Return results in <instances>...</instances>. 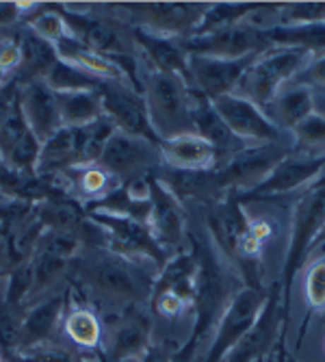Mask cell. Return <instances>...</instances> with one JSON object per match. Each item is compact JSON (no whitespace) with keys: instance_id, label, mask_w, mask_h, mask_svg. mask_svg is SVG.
Wrapping results in <instances>:
<instances>
[{"instance_id":"cell-16","label":"cell","mask_w":325,"mask_h":362,"mask_svg":"<svg viewBox=\"0 0 325 362\" xmlns=\"http://www.w3.org/2000/svg\"><path fill=\"white\" fill-rule=\"evenodd\" d=\"M323 172H325V156H310L292 148V152L263 182L247 193H239V197L245 204L252 200H267V197L284 195L308 185L310 180L319 178Z\"/></svg>"},{"instance_id":"cell-9","label":"cell","mask_w":325,"mask_h":362,"mask_svg":"<svg viewBox=\"0 0 325 362\" xmlns=\"http://www.w3.org/2000/svg\"><path fill=\"white\" fill-rule=\"evenodd\" d=\"M98 93L102 100V113L115 124L119 133L146 139L154 146L160 144L150 122L143 91L135 89L128 81H102L98 85Z\"/></svg>"},{"instance_id":"cell-43","label":"cell","mask_w":325,"mask_h":362,"mask_svg":"<svg viewBox=\"0 0 325 362\" xmlns=\"http://www.w3.org/2000/svg\"><path fill=\"white\" fill-rule=\"evenodd\" d=\"M292 83L295 85H304L308 89L312 87H325V54L312 59L306 68L292 78Z\"/></svg>"},{"instance_id":"cell-21","label":"cell","mask_w":325,"mask_h":362,"mask_svg":"<svg viewBox=\"0 0 325 362\" xmlns=\"http://www.w3.org/2000/svg\"><path fill=\"white\" fill-rule=\"evenodd\" d=\"M68 306H70V291H63L26 308L20 356H26L44 345H50L52 334L63 323L65 313H68Z\"/></svg>"},{"instance_id":"cell-11","label":"cell","mask_w":325,"mask_h":362,"mask_svg":"<svg viewBox=\"0 0 325 362\" xmlns=\"http://www.w3.org/2000/svg\"><path fill=\"white\" fill-rule=\"evenodd\" d=\"M113 11L130 16L133 26L158 33L176 40L191 37L198 28L208 5L200 3H150V5H117Z\"/></svg>"},{"instance_id":"cell-29","label":"cell","mask_w":325,"mask_h":362,"mask_svg":"<svg viewBox=\"0 0 325 362\" xmlns=\"http://www.w3.org/2000/svg\"><path fill=\"white\" fill-rule=\"evenodd\" d=\"M78 165H81V154L76 141V128L63 126L50 139L42 144L37 176H59Z\"/></svg>"},{"instance_id":"cell-26","label":"cell","mask_w":325,"mask_h":362,"mask_svg":"<svg viewBox=\"0 0 325 362\" xmlns=\"http://www.w3.org/2000/svg\"><path fill=\"white\" fill-rule=\"evenodd\" d=\"M310 113H314V98L312 89L304 85L292 87H282L278 95L265 107V115L280 128V130H290L295 128L300 122H304Z\"/></svg>"},{"instance_id":"cell-15","label":"cell","mask_w":325,"mask_h":362,"mask_svg":"<svg viewBox=\"0 0 325 362\" xmlns=\"http://www.w3.org/2000/svg\"><path fill=\"white\" fill-rule=\"evenodd\" d=\"M217 113L232 133L245 144H284L282 130L265 115V111L237 93L213 100Z\"/></svg>"},{"instance_id":"cell-25","label":"cell","mask_w":325,"mask_h":362,"mask_svg":"<svg viewBox=\"0 0 325 362\" xmlns=\"http://www.w3.org/2000/svg\"><path fill=\"white\" fill-rule=\"evenodd\" d=\"M191 124H193V133L206 139L221 154V160L247 146L228 128V124L217 113L213 100H208V98H204L195 89H191Z\"/></svg>"},{"instance_id":"cell-1","label":"cell","mask_w":325,"mask_h":362,"mask_svg":"<svg viewBox=\"0 0 325 362\" xmlns=\"http://www.w3.org/2000/svg\"><path fill=\"white\" fill-rule=\"evenodd\" d=\"M89 254H78L72 262V280L81 288L93 291L109 300L130 304H150L154 278L135 260L113 254L107 247H91Z\"/></svg>"},{"instance_id":"cell-8","label":"cell","mask_w":325,"mask_h":362,"mask_svg":"<svg viewBox=\"0 0 325 362\" xmlns=\"http://www.w3.org/2000/svg\"><path fill=\"white\" fill-rule=\"evenodd\" d=\"M87 217L102 228L107 250H111L117 256H124L128 260H150L152 265L160 272V267L167 262V252L162 250L156 239L152 237L146 221L122 217V215H109V213H95L87 211Z\"/></svg>"},{"instance_id":"cell-5","label":"cell","mask_w":325,"mask_h":362,"mask_svg":"<svg viewBox=\"0 0 325 362\" xmlns=\"http://www.w3.org/2000/svg\"><path fill=\"white\" fill-rule=\"evenodd\" d=\"M143 95L152 128L158 139L193 133L191 87L184 78L162 72H150L143 81Z\"/></svg>"},{"instance_id":"cell-2","label":"cell","mask_w":325,"mask_h":362,"mask_svg":"<svg viewBox=\"0 0 325 362\" xmlns=\"http://www.w3.org/2000/svg\"><path fill=\"white\" fill-rule=\"evenodd\" d=\"M193 252L198 256V274H195V298H193V330L191 337L187 339L200 349L204 339L217 330V325L228 308V304L232 302L235 293L241 288L235 284L230 274L225 272V267L219 262L215 250L191 237Z\"/></svg>"},{"instance_id":"cell-51","label":"cell","mask_w":325,"mask_h":362,"mask_svg":"<svg viewBox=\"0 0 325 362\" xmlns=\"http://www.w3.org/2000/svg\"><path fill=\"white\" fill-rule=\"evenodd\" d=\"M5 202H7V200H0V206H3V204H5Z\"/></svg>"},{"instance_id":"cell-40","label":"cell","mask_w":325,"mask_h":362,"mask_svg":"<svg viewBox=\"0 0 325 362\" xmlns=\"http://www.w3.org/2000/svg\"><path fill=\"white\" fill-rule=\"evenodd\" d=\"M32 284H35V272H32V262L26 260L9 272L3 302L11 306H26V300L32 295Z\"/></svg>"},{"instance_id":"cell-23","label":"cell","mask_w":325,"mask_h":362,"mask_svg":"<svg viewBox=\"0 0 325 362\" xmlns=\"http://www.w3.org/2000/svg\"><path fill=\"white\" fill-rule=\"evenodd\" d=\"M158 152L162 165L182 172H211L221 163V154L200 135L184 133L170 139H160Z\"/></svg>"},{"instance_id":"cell-17","label":"cell","mask_w":325,"mask_h":362,"mask_svg":"<svg viewBox=\"0 0 325 362\" xmlns=\"http://www.w3.org/2000/svg\"><path fill=\"white\" fill-rule=\"evenodd\" d=\"M256 57L258 54L245 59H215V57L189 54L191 89L200 91L208 100H217L221 95L235 93L245 70Z\"/></svg>"},{"instance_id":"cell-45","label":"cell","mask_w":325,"mask_h":362,"mask_svg":"<svg viewBox=\"0 0 325 362\" xmlns=\"http://www.w3.org/2000/svg\"><path fill=\"white\" fill-rule=\"evenodd\" d=\"M20 65H22V50L18 37L0 42V68L7 74H11L20 70Z\"/></svg>"},{"instance_id":"cell-3","label":"cell","mask_w":325,"mask_h":362,"mask_svg":"<svg viewBox=\"0 0 325 362\" xmlns=\"http://www.w3.org/2000/svg\"><path fill=\"white\" fill-rule=\"evenodd\" d=\"M325 235V178L310 185L295 204L292 211V223H290V241L284 256L282 267V313L284 321L288 323V306H290V291L295 276L304 267V262L312 247H317L323 241Z\"/></svg>"},{"instance_id":"cell-47","label":"cell","mask_w":325,"mask_h":362,"mask_svg":"<svg viewBox=\"0 0 325 362\" xmlns=\"http://www.w3.org/2000/svg\"><path fill=\"white\" fill-rule=\"evenodd\" d=\"M195 358H198V347H195L193 343H189V341H184L178 347V351L174 356V362H195Z\"/></svg>"},{"instance_id":"cell-19","label":"cell","mask_w":325,"mask_h":362,"mask_svg":"<svg viewBox=\"0 0 325 362\" xmlns=\"http://www.w3.org/2000/svg\"><path fill=\"white\" fill-rule=\"evenodd\" d=\"M115 321H111V337L105 343L107 362H124L130 358H141V354L152 343V321L141 304H130L117 310Z\"/></svg>"},{"instance_id":"cell-39","label":"cell","mask_w":325,"mask_h":362,"mask_svg":"<svg viewBox=\"0 0 325 362\" xmlns=\"http://www.w3.org/2000/svg\"><path fill=\"white\" fill-rule=\"evenodd\" d=\"M252 7L254 5H208L206 13L202 16L193 35H208V33L235 26L245 20V16L252 11Z\"/></svg>"},{"instance_id":"cell-13","label":"cell","mask_w":325,"mask_h":362,"mask_svg":"<svg viewBox=\"0 0 325 362\" xmlns=\"http://www.w3.org/2000/svg\"><path fill=\"white\" fill-rule=\"evenodd\" d=\"M187 54L198 57H215V59H245L265 52L271 48L263 30L249 26L247 22H239L208 35H193L180 40Z\"/></svg>"},{"instance_id":"cell-34","label":"cell","mask_w":325,"mask_h":362,"mask_svg":"<svg viewBox=\"0 0 325 362\" xmlns=\"http://www.w3.org/2000/svg\"><path fill=\"white\" fill-rule=\"evenodd\" d=\"M117 133L115 124L102 115L95 122L76 128V141H78V154H81V165H93L100 160L109 139Z\"/></svg>"},{"instance_id":"cell-33","label":"cell","mask_w":325,"mask_h":362,"mask_svg":"<svg viewBox=\"0 0 325 362\" xmlns=\"http://www.w3.org/2000/svg\"><path fill=\"white\" fill-rule=\"evenodd\" d=\"M61 122L68 128H81L98 117H102V100L95 91H74V93H57Z\"/></svg>"},{"instance_id":"cell-42","label":"cell","mask_w":325,"mask_h":362,"mask_svg":"<svg viewBox=\"0 0 325 362\" xmlns=\"http://www.w3.org/2000/svg\"><path fill=\"white\" fill-rule=\"evenodd\" d=\"M325 22V3H300L280 7V26Z\"/></svg>"},{"instance_id":"cell-37","label":"cell","mask_w":325,"mask_h":362,"mask_svg":"<svg viewBox=\"0 0 325 362\" xmlns=\"http://www.w3.org/2000/svg\"><path fill=\"white\" fill-rule=\"evenodd\" d=\"M40 154H42V141L40 137L28 130V133L13 146V150L5 156V165L22 176H37L40 165Z\"/></svg>"},{"instance_id":"cell-48","label":"cell","mask_w":325,"mask_h":362,"mask_svg":"<svg viewBox=\"0 0 325 362\" xmlns=\"http://www.w3.org/2000/svg\"><path fill=\"white\" fill-rule=\"evenodd\" d=\"M11 83V74H7L3 68H0V89H3V87H7Z\"/></svg>"},{"instance_id":"cell-41","label":"cell","mask_w":325,"mask_h":362,"mask_svg":"<svg viewBox=\"0 0 325 362\" xmlns=\"http://www.w3.org/2000/svg\"><path fill=\"white\" fill-rule=\"evenodd\" d=\"M306 306L308 315L314 310H325V256L310 262L306 274Z\"/></svg>"},{"instance_id":"cell-55","label":"cell","mask_w":325,"mask_h":362,"mask_svg":"<svg viewBox=\"0 0 325 362\" xmlns=\"http://www.w3.org/2000/svg\"><path fill=\"white\" fill-rule=\"evenodd\" d=\"M323 241H325V235H323Z\"/></svg>"},{"instance_id":"cell-10","label":"cell","mask_w":325,"mask_h":362,"mask_svg":"<svg viewBox=\"0 0 325 362\" xmlns=\"http://www.w3.org/2000/svg\"><path fill=\"white\" fill-rule=\"evenodd\" d=\"M267 300V291L263 286H241L232 302L228 304L213 343L202 358V362H223V358L230 354V349L249 332V327L256 323L260 310L265 306Z\"/></svg>"},{"instance_id":"cell-20","label":"cell","mask_w":325,"mask_h":362,"mask_svg":"<svg viewBox=\"0 0 325 362\" xmlns=\"http://www.w3.org/2000/svg\"><path fill=\"white\" fill-rule=\"evenodd\" d=\"M245 204L241 202L239 193H228L221 200L211 204L208 213V228L217 243V247L230 258L237 260L241 243L245 241L252 219L245 215Z\"/></svg>"},{"instance_id":"cell-12","label":"cell","mask_w":325,"mask_h":362,"mask_svg":"<svg viewBox=\"0 0 325 362\" xmlns=\"http://www.w3.org/2000/svg\"><path fill=\"white\" fill-rule=\"evenodd\" d=\"M284 327H286V321L282 313V288H280V282H276L267 291L265 306L260 310L256 323L230 349V354L223 358V362H260L278 345V339L284 349Z\"/></svg>"},{"instance_id":"cell-30","label":"cell","mask_w":325,"mask_h":362,"mask_svg":"<svg viewBox=\"0 0 325 362\" xmlns=\"http://www.w3.org/2000/svg\"><path fill=\"white\" fill-rule=\"evenodd\" d=\"M18 42H20V50H22V65H20L22 74L16 81L22 85L28 81H35V78H44L48 74V70L59 61L54 44L35 35L28 26L18 33Z\"/></svg>"},{"instance_id":"cell-54","label":"cell","mask_w":325,"mask_h":362,"mask_svg":"<svg viewBox=\"0 0 325 362\" xmlns=\"http://www.w3.org/2000/svg\"><path fill=\"white\" fill-rule=\"evenodd\" d=\"M0 200H5V197H0Z\"/></svg>"},{"instance_id":"cell-49","label":"cell","mask_w":325,"mask_h":362,"mask_svg":"<svg viewBox=\"0 0 325 362\" xmlns=\"http://www.w3.org/2000/svg\"><path fill=\"white\" fill-rule=\"evenodd\" d=\"M9 362H37L35 358H30V356H13Z\"/></svg>"},{"instance_id":"cell-46","label":"cell","mask_w":325,"mask_h":362,"mask_svg":"<svg viewBox=\"0 0 325 362\" xmlns=\"http://www.w3.org/2000/svg\"><path fill=\"white\" fill-rule=\"evenodd\" d=\"M18 93H20V83L16 78L7 87L0 89V128H3V124L11 115V109L18 100Z\"/></svg>"},{"instance_id":"cell-18","label":"cell","mask_w":325,"mask_h":362,"mask_svg":"<svg viewBox=\"0 0 325 362\" xmlns=\"http://www.w3.org/2000/svg\"><path fill=\"white\" fill-rule=\"evenodd\" d=\"M150 215L148 228L162 250H176L187 235V215L182 202L162 185L156 174H150Z\"/></svg>"},{"instance_id":"cell-24","label":"cell","mask_w":325,"mask_h":362,"mask_svg":"<svg viewBox=\"0 0 325 362\" xmlns=\"http://www.w3.org/2000/svg\"><path fill=\"white\" fill-rule=\"evenodd\" d=\"M130 35H133L135 46L146 54V59L152 65V72L174 74L189 83V54L184 52L180 40L158 35V33L146 30L141 26H130Z\"/></svg>"},{"instance_id":"cell-27","label":"cell","mask_w":325,"mask_h":362,"mask_svg":"<svg viewBox=\"0 0 325 362\" xmlns=\"http://www.w3.org/2000/svg\"><path fill=\"white\" fill-rule=\"evenodd\" d=\"M61 330L78 351L83 349L87 354H98L105 347V323L100 315L89 306L76 304L70 308L63 317Z\"/></svg>"},{"instance_id":"cell-31","label":"cell","mask_w":325,"mask_h":362,"mask_svg":"<svg viewBox=\"0 0 325 362\" xmlns=\"http://www.w3.org/2000/svg\"><path fill=\"white\" fill-rule=\"evenodd\" d=\"M37 217L44 230H54V233H76L87 223V209L83 202L74 200L72 195H61L54 200H46L37 204Z\"/></svg>"},{"instance_id":"cell-28","label":"cell","mask_w":325,"mask_h":362,"mask_svg":"<svg viewBox=\"0 0 325 362\" xmlns=\"http://www.w3.org/2000/svg\"><path fill=\"white\" fill-rule=\"evenodd\" d=\"M54 48H57V54H59L61 61L76 65L78 70L91 74L98 81H128L115 63H111V61H107L105 57H100L98 52H93L78 37H74L72 33L63 35L54 44Z\"/></svg>"},{"instance_id":"cell-38","label":"cell","mask_w":325,"mask_h":362,"mask_svg":"<svg viewBox=\"0 0 325 362\" xmlns=\"http://www.w3.org/2000/svg\"><path fill=\"white\" fill-rule=\"evenodd\" d=\"M295 150L310 156H325V117L310 113L304 122L292 128Z\"/></svg>"},{"instance_id":"cell-4","label":"cell","mask_w":325,"mask_h":362,"mask_svg":"<svg viewBox=\"0 0 325 362\" xmlns=\"http://www.w3.org/2000/svg\"><path fill=\"white\" fill-rule=\"evenodd\" d=\"M59 11L68 24V30L74 37H78L85 46H89L93 52L105 57L107 61L115 63L124 72L128 83L135 89L143 91V83L137 76V63H135V42L126 37V33L115 20L102 18L95 13H78L70 7H61Z\"/></svg>"},{"instance_id":"cell-50","label":"cell","mask_w":325,"mask_h":362,"mask_svg":"<svg viewBox=\"0 0 325 362\" xmlns=\"http://www.w3.org/2000/svg\"><path fill=\"white\" fill-rule=\"evenodd\" d=\"M98 356H100V362H107V358H105V349L98 351Z\"/></svg>"},{"instance_id":"cell-22","label":"cell","mask_w":325,"mask_h":362,"mask_svg":"<svg viewBox=\"0 0 325 362\" xmlns=\"http://www.w3.org/2000/svg\"><path fill=\"white\" fill-rule=\"evenodd\" d=\"M20 107L28 128L40 137L42 144L63 128L59 98L44 78L28 81L20 87Z\"/></svg>"},{"instance_id":"cell-36","label":"cell","mask_w":325,"mask_h":362,"mask_svg":"<svg viewBox=\"0 0 325 362\" xmlns=\"http://www.w3.org/2000/svg\"><path fill=\"white\" fill-rule=\"evenodd\" d=\"M26 308L28 306H11L0 300V354H5L9 360L20 356Z\"/></svg>"},{"instance_id":"cell-14","label":"cell","mask_w":325,"mask_h":362,"mask_svg":"<svg viewBox=\"0 0 325 362\" xmlns=\"http://www.w3.org/2000/svg\"><path fill=\"white\" fill-rule=\"evenodd\" d=\"M98 165L105 168L113 178H117L119 185H126L135 178H143L156 172L162 165V158L158 146L117 130L109 139Z\"/></svg>"},{"instance_id":"cell-35","label":"cell","mask_w":325,"mask_h":362,"mask_svg":"<svg viewBox=\"0 0 325 362\" xmlns=\"http://www.w3.org/2000/svg\"><path fill=\"white\" fill-rule=\"evenodd\" d=\"M44 81L48 83V87L54 93H74V91H95L98 85L102 81L93 78L91 74L78 70L76 65L65 63V61H57L52 68L48 70V74L44 76Z\"/></svg>"},{"instance_id":"cell-53","label":"cell","mask_w":325,"mask_h":362,"mask_svg":"<svg viewBox=\"0 0 325 362\" xmlns=\"http://www.w3.org/2000/svg\"><path fill=\"white\" fill-rule=\"evenodd\" d=\"M0 362H7V360H0Z\"/></svg>"},{"instance_id":"cell-52","label":"cell","mask_w":325,"mask_h":362,"mask_svg":"<svg viewBox=\"0 0 325 362\" xmlns=\"http://www.w3.org/2000/svg\"><path fill=\"white\" fill-rule=\"evenodd\" d=\"M0 360H3V354H0Z\"/></svg>"},{"instance_id":"cell-6","label":"cell","mask_w":325,"mask_h":362,"mask_svg":"<svg viewBox=\"0 0 325 362\" xmlns=\"http://www.w3.org/2000/svg\"><path fill=\"white\" fill-rule=\"evenodd\" d=\"M310 54L304 50L271 46L252 61L237 87V91H241L237 95L265 109L278 91L306 68Z\"/></svg>"},{"instance_id":"cell-32","label":"cell","mask_w":325,"mask_h":362,"mask_svg":"<svg viewBox=\"0 0 325 362\" xmlns=\"http://www.w3.org/2000/svg\"><path fill=\"white\" fill-rule=\"evenodd\" d=\"M271 46L280 48H297L312 54H325V22L312 24H290V26H276L265 33Z\"/></svg>"},{"instance_id":"cell-44","label":"cell","mask_w":325,"mask_h":362,"mask_svg":"<svg viewBox=\"0 0 325 362\" xmlns=\"http://www.w3.org/2000/svg\"><path fill=\"white\" fill-rule=\"evenodd\" d=\"M178 343L174 339H165L158 343H150L148 349L141 354L139 362H174V356L178 351Z\"/></svg>"},{"instance_id":"cell-7","label":"cell","mask_w":325,"mask_h":362,"mask_svg":"<svg viewBox=\"0 0 325 362\" xmlns=\"http://www.w3.org/2000/svg\"><path fill=\"white\" fill-rule=\"evenodd\" d=\"M292 152L284 144H252L243 150L225 156L217 170L215 180L221 195L247 193L263 182L280 163Z\"/></svg>"}]
</instances>
